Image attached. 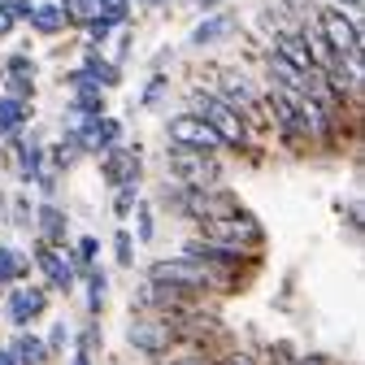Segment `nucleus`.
Here are the masks:
<instances>
[{
    "label": "nucleus",
    "instance_id": "obj_30",
    "mask_svg": "<svg viewBox=\"0 0 365 365\" xmlns=\"http://www.w3.org/2000/svg\"><path fill=\"white\" fill-rule=\"evenodd\" d=\"M161 91H165V78H153L148 91H144V105H157V101H161Z\"/></svg>",
    "mask_w": 365,
    "mask_h": 365
},
{
    "label": "nucleus",
    "instance_id": "obj_32",
    "mask_svg": "<svg viewBox=\"0 0 365 365\" xmlns=\"http://www.w3.org/2000/svg\"><path fill=\"white\" fill-rule=\"evenodd\" d=\"M61 344H66V327H57V331L48 335V344H43V348H48V352H61Z\"/></svg>",
    "mask_w": 365,
    "mask_h": 365
},
{
    "label": "nucleus",
    "instance_id": "obj_18",
    "mask_svg": "<svg viewBox=\"0 0 365 365\" xmlns=\"http://www.w3.org/2000/svg\"><path fill=\"white\" fill-rule=\"evenodd\" d=\"M83 74L87 78H96V83H105V87H113L122 74H118V66H109L105 57H96V53H87V61H83Z\"/></svg>",
    "mask_w": 365,
    "mask_h": 365
},
{
    "label": "nucleus",
    "instance_id": "obj_33",
    "mask_svg": "<svg viewBox=\"0 0 365 365\" xmlns=\"http://www.w3.org/2000/svg\"><path fill=\"white\" fill-rule=\"evenodd\" d=\"M96 344H101V331H96V327H87V331H83V352H91Z\"/></svg>",
    "mask_w": 365,
    "mask_h": 365
},
{
    "label": "nucleus",
    "instance_id": "obj_16",
    "mask_svg": "<svg viewBox=\"0 0 365 365\" xmlns=\"http://www.w3.org/2000/svg\"><path fill=\"white\" fill-rule=\"evenodd\" d=\"M26 274V257L9 244H0V283H18Z\"/></svg>",
    "mask_w": 365,
    "mask_h": 365
},
{
    "label": "nucleus",
    "instance_id": "obj_31",
    "mask_svg": "<svg viewBox=\"0 0 365 365\" xmlns=\"http://www.w3.org/2000/svg\"><path fill=\"white\" fill-rule=\"evenodd\" d=\"M14 22H18V18L9 14V5H0V39H5V35L14 31Z\"/></svg>",
    "mask_w": 365,
    "mask_h": 365
},
{
    "label": "nucleus",
    "instance_id": "obj_8",
    "mask_svg": "<svg viewBox=\"0 0 365 365\" xmlns=\"http://www.w3.org/2000/svg\"><path fill=\"white\" fill-rule=\"evenodd\" d=\"M274 57H283L292 70H300V74H313L317 66H313V53H309V43H304V35L300 31H283L279 39H274Z\"/></svg>",
    "mask_w": 365,
    "mask_h": 365
},
{
    "label": "nucleus",
    "instance_id": "obj_22",
    "mask_svg": "<svg viewBox=\"0 0 365 365\" xmlns=\"http://www.w3.org/2000/svg\"><path fill=\"white\" fill-rule=\"evenodd\" d=\"M130 244H135V240H130L126 231H118V235H113V252H118V265H122V269H130V265H135V248H130Z\"/></svg>",
    "mask_w": 365,
    "mask_h": 365
},
{
    "label": "nucleus",
    "instance_id": "obj_35",
    "mask_svg": "<svg viewBox=\"0 0 365 365\" xmlns=\"http://www.w3.org/2000/svg\"><path fill=\"white\" fill-rule=\"evenodd\" d=\"M300 365H331V356H304Z\"/></svg>",
    "mask_w": 365,
    "mask_h": 365
},
{
    "label": "nucleus",
    "instance_id": "obj_39",
    "mask_svg": "<svg viewBox=\"0 0 365 365\" xmlns=\"http://www.w3.org/2000/svg\"><path fill=\"white\" fill-rule=\"evenodd\" d=\"M74 365H91V361H87V352H78V356H74Z\"/></svg>",
    "mask_w": 365,
    "mask_h": 365
},
{
    "label": "nucleus",
    "instance_id": "obj_24",
    "mask_svg": "<svg viewBox=\"0 0 365 365\" xmlns=\"http://www.w3.org/2000/svg\"><path fill=\"white\" fill-rule=\"evenodd\" d=\"M113 26H118V22H109L105 14H96V18H91V22H87V31H91V43H105Z\"/></svg>",
    "mask_w": 365,
    "mask_h": 365
},
{
    "label": "nucleus",
    "instance_id": "obj_7",
    "mask_svg": "<svg viewBox=\"0 0 365 365\" xmlns=\"http://www.w3.org/2000/svg\"><path fill=\"white\" fill-rule=\"evenodd\" d=\"M43 309H48V292L43 287H18L9 296V322L14 327H31Z\"/></svg>",
    "mask_w": 365,
    "mask_h": 365
},
{
    "label": "nucleus",
    "instance_id": "obj_3",
    "mask_svg": "<svg viewBox=\"0 0 365 365\" xmlns=\"http://www.w3.org/2000/svg\"><path fill=\"white\" fill-rule=\"evenodd\" d=\"M205 235H213L217 244H235V248H240V244H252V248H257V244L265 240V231H261V226H257L244 209H240V213H226V217H205Z\"/></svg>",
    "mask_w": 365,
    "mask_h": 365
},
{
    "label": "nucleus",
    "instance_id": "obj_14",
    "mask_svg": "<svg viewBox=\"0 0 365 365\" xmlns=\"http://www.w3.org/2000/svg\"><path fill=\"white\" fill-rule=\"evenodd\" d=\"M66 22H70V18H66V5H35V9H31V26H35L39 35H57Z\"/></svg>",
    "mask_w": 365,
    "mask_h": 365
},
{
    "label": "nucleus",
    "instance_id": "obj_29",
    "mask_svg": "<svg viewBox=\"0 0 365 365\" xmlns=\"http://www.w3.org/2000/svg\"><path fill=\"white\" fill-rule=\"evenodd\" d=\"M283 9L292 18H304V14H313V0H283Z\"/></svg>",
    "mask_w": 365,
    "mask_h": 365
},
{
    "label": "nucleus",
    "instance_id": "obj_21",
    "mask_svg": "<svg viewBox=\"0 0 365 365\" xmlns=\"http://www.w3.org/2000/svg\"><path fill=\"white\" fill-rule=\"evenodd\" d=\"M105 292H109V283H105V269H87V300H91V313H101V304H105Z\"/></svg>",
    "mask_w": 365,
    "mask_h": 365
},
{
    "label": "nucleus",
    "instance_id": "obj_1",
    "mask_svg": "<svg viewBox=\"0 0 365 365\" xmlns=\"http://www.w3.org/2000/svg\"><path fill=\"white\" fill-rule=\"evenodd\" d=\"M209 279H213V269H209V265H196L192 257L157 261V265L148 269L153 292H161L165 300H178V296H187V292H200V287H209Z\"/></svg>",
    "mask_w": 365,
    "mask_h": 365
},
{
    "label": "nucleus",
    "instance_id": "obj_12",
    "mask_svg": "<svg viewBox=\"0 0 365 365\" xmlns=\"http://www.w3.org/2000/svg\"><path fill=\"white\" fill-rule=\"evenodd\" d=\"M39 231H43L48 248H61L66 244V213L57 205H39Z\"/></svg>",
    "mask_w": 365,
    "mask_h": 365
},
{
    "label": "nucleus",
    "instance_id": "obj_40",
    "mask_svg": "<svg viewBox=\"0 0 365 365\" xmlns=\"http://www.w3.org/2000/svg\"><path fill=\"white\" fill-rule=\"evenodd\" d=\"M200 5H205V9H213V5H217V0H200Z\"/></svg>",
    "mask_w": 365,
    "mask_h": 365
},
{
    "label": "nucleus",
    "instance_id": "obj_4",
    "mask_svg": "<svg viewBox=\"0 0 365 365\" xmlns=\"http://www.w3.org/2000/svg\"><path fill=\"white\" fill-rule=\"evenodd\" d=\"M170 170L182 178V182H192V187H209V182H217V161L200 148H170Z\"/></svg>",
    "mask_w": 365,
    "mask_h": 365
},
{
    "label": "nucleus",
    "instance_id": "obj_34",
    "mask_svg": "<svg viewBox=\"0 0 365 365\" xmlns=\"http://www.w3.org/2000/svg\"><path fill=\"white\" fill-rule=\"evenodd\" d=\"M165 365H205L200 356H174V361H165Z\"/></svg>",
    "mask_w": 365,
    "mask_h": 365
},
{
    "label": "nucleus",
    "instance_id": "obj_10",
    "mask_svg": "<svg viewBox=\"0 0 365 365\" xmlns=\"http://www.w3.org/2000/svg\"><path fill=\"white\" fill-rule=\"evenodd\" d=\"M217 83H222V101L231 105L235 113L257 105V87H252L244 74H235V70H222V74H217Z\"/></svg>",
    "mask_w": 365,
    "mask_h": 365
},
{
    "label": "nucleus",
    "instance_id": "obj_36",
    "mask_svg": "<svg viewBox=\"0 0 365 365\" xmlns=\"http://www.w3.org/2000/svg\"><path fill=\"white\" fill-rule=\"evenodd\" d=\"M0 365H18V361H14V352H9V348H0Z\"/></svg>",
    "mask_w": 365,
    "mask_h": 365
},
{
    "label": "nucleus",
    "instance_id": "obj_23",
    "mask_svg": "<svg viewBox=\"0 0 365 365\" xmlns=\"http://www.w3.org/2000/svg\"><path fill=\"white\" fill-rule=\"evenodd\" d=\"M96 0H70V5H66V18H74V22H91V18H96Z\"/></svg>",
    "mask_w": 365,
    "mask_h": 365
},
{
    "label": "nucleus",
    "instance_id": "obj_19",
    "mask_svg": "<svg viewBox=\"0 0 365 365\" xmlns=\"http://www.w3.org/2000/svg\"><path fill=\"white\" fill-rule=\"evenodd\" d=\"M18 161H22V178L35 182L43 170H39V144L35 140H18Z\"/></svg>",
    "mask_w": 365,
    "mask_h": 365
},
{
    "label": "nucleus",
    "instance_id": "obj_6",
    "mask_svg": "<svg viewBox=\"0 0 365 365\" xmlns=\"http://www.w3.org/2000/svg\"><path fill=\"white\" fill-rule=\"evenodd\" d=\"M317 31H322V39L331 43L339 57L361 48V26H356L344 9H317Z\"/></svg>",
    "mask_w": 365,
    "mask_h": 365
},
{
    "label": "nucleus",
    "instance_id": "obj_20",
    "mask_svg": "<svg viewBox=\"0 0 365 365\" xmlns=\"http://www.w3.org/2000/svg\"><path fill=\"white\" fill-rule=\"evenodd\" d=\"M130 344H140L144 352H157L165 344V331L161 327H130Z\"/></svg>",
    "mask_w": 365,
    "mask_h": 365
},
{
    "label": "nucleus",
    "instance_id": "obj_27",
    "mask_svg": "<svg viewBox=\"0 0 365 365\" xmlns=\"http://www.w3.org/2000/svg\"><path fill=\"white\" fill-rule=\"evenodd\" d=\"M96 248H101L96 240H78V248H74V257H78V265H83V269H91V261H96Z\"/></svg>",
    "mask_w": 365,
    "mask_h": 365
},
{
    "label": "nucleus",
    "instance_id": "obj_37",
    "mask_svg": "<svg viewBox=\"0 0 365 365\" xmlns=\"http://www.w3.org/2000/svg\"><path fill=\"white\" fill-rule=\"evenodd\" d=\"M226 365H252V356H226Z\"/></svg>",
    "mask_w": 365,
    "mask_h": 365
},
{
    "label": "nucleus",
    "instance_id": "obj_5",
    "mask_svg": "<svg viewBox=\"0 0 365 365\" xmlns=\"http://www.w3.org/2000/svg\"><path fill=\"white\" fill-rule=\"evenodd\" d=\"M165 135H170V144L174 148H200V153H213L222 140L205 126V118H196V113H178V118H170L165 122Z\"/></svg>",
    "mask_w": 365,
    "mask_h": 365
},
{
    "label": "nucleus",
    "instance_id": "obj_26",
    "mask_svg": "<svg viewBox=\"0 0 365 365\" xmlns=\"http://www.w3.org/2000/svg\"><path fill=\"white\" fill-rule=\"evenodd\" d=\"M130 205H135V182H122L113 196V213H130Z\"/></svg>",
    "mask_w": 365,
    "mask_h": 365
},
{
    "label": "nucleus",
    "instance_id": "obj_2",
    "mask_svg": "<svg viewBox=\"0 0 365 365\" xmlns=\"http://www.w3.org/2000/svg\"><path fill=\"white\" fill-rule=\"evenodd\" d=\"M192 105H196L192 113H196V118H205V126H209V130L217 135L222 144H235V148H240V144L248 140V130H244L240 113H235L231 105H226L222 96H209V91H200V96H196Z\"/></svg>",
    "mask_w": 365,
    "mask_h": 365
},
{
    "label": "nucleus",
    "instance_id": "obj_38",
    "mask_svg": "<svg viewBox=\"0 0 365 365\" xmlns=\"http://www.w3.org/2000/svg\"><path fill=\"white\" fill-rule=\"evenodd\" d=\"M339 5H344V9H361V5H365V0H339Z\"/></svg>",
    "mask_w": 365,
    "mask_h": 365
},
{
    "label": "nucleus",
    "instance_id": "obj_17",
    "mask_svg": "<svg viewBox=\"0 0 365 365\" xmlns=\"http://www.w3.org/2000/svg\"><path fill=\"white\" fill-rule=\"evenodd\" d=\"M9 352H14V361H18V365H39L43 356H48L43 339H35V335H18V344H14Z\"/></svg>",
    "mask_w": 365,
    "mask_h": 365
},
{
    "label": "nucleus",
    "instance_id": "obj_25",
    "mask_svg": "<svg viewBox=\"0 0 365 365\" xmlns=\"http://www.w3.org/2000/svg\"><path fill=\"white\" fill-rule=\"evenodd\" d=\"M96 5H101L96 14H105L109 22H122V18H126V5H130V0H96Z\"/></svg>",
    "mask_w": 365,
    "mask_h": 365
},
{
    "label": "nucleus",
    "instance_id": "obj_15",
    "mask_svg": "<svg viewBox=\"0 0 365 365\" xmlns=\"http://www.w3.org/2000/svg\"><path fill=\"white\" fill-rule=\"evenodd\" d=\"M26 101H18V96H5L0 101V135H18L22 130V122H26Z\"/></svg>",
    "mask_w": 365,
    "mask_h": 365
},
{
    "label": "nucleus",
    "instance_id": "obj_11",
    "mask_svg": "<svg viewBox=\"0 0 365 365\" xmlns=\"http://www.w3.org/2000/svg\"><path fill=\"white\" fill-rule=\"evenodd\" d=\"M35 265H39L43 274H48V283H53V287H61V292H70V287H74V265H70L57 248L43 244V248L35 252Z\"/></svg>",
    "mask_w": 365,
    "mask_h": 365
},
{
    "label": "nucleus",
    "instance_id": "obj_9",
    "mask_svg": "<svg viewBox=\"0 0 365 365\" xmlns=\"http://www.w3.org/2000/svg\"><path fill=\"white\" fill-rule=\"evenodd\" d=\"M105 182H109V187L140 182V153H135V148H109V157H105Z\"/></svg>",
    "mask_w": 365,
    "mask_h": 365
},
{
    "label": "nucleus",
    "instance_id": "obj_28",
    "mask_svg": "<svg viewBox=\"0 0 365 365\" xmlns=\"http://www.w3.org/2000/svg\"><path fill=\"white\" fill-rule=\"evenodd\" d=\"M135 213H140V240L148 244L153 240V209L148 205H135Z\"/></svg>",
    "mask_w": 365,
    "mask_h": 365
},
{
    "label": "nucleus",
    "instance_id": "obj_13",
    "mask_svg": "<svg viewBox=\"0 0 365 365\" xmlns=\"http://www.w3.org/2000/svg\"><path fill=\"white\" fill-rule=\"evenodd\" d=\"M231 31H235V18H231V14H217V18H209V22H200V26L192 31V43H196V48H205V43L226 39Z\"/></svg>",
    "mask_w": 365,
    "mask_h": 365
}]
</instances>
